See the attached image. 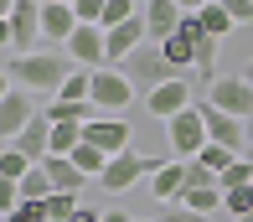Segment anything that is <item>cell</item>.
Listing matches in <instances>:
<instances>
[{
    "label": "cell",
    "instance_id": "28",
    "mask_svg": "<svg viewBox=\"0 0 253 222\" xmlns=\"http://www.w3.org/2000/svg\"><path fill=\"white\" fill-rule=\"evenodd\" d=\"M222 10L233 16V26H253V0H222Z\"/></svg>",
    "mask_w": 253,
    "mask_h": 222
},
{
    "label": "cell",
    "instance_id": "3",
    "mask_svg": "<svg viewBox=\"0 0 253 222\" xmlns=\"http://www.w3.org/2000/svg\"><path fill=\"white\" fill-rule=\"evenodd\" d=\"M37 37H42V0H16L5 10V52L31 57L37 52Z\"/></svg>",
    "mask_w": 253,
    "mask_h": 222
},
{
    "label": "cell",
    "instance_id": "2",
    "mask_svg": "<svg viewBox=\"0 0 253 222\" xmlns=\"http://www.w3.org/2000/svg\"><path fill=\"white\" fill-rule=\"evenodd\" d=\"M166 139H170V155H176V160H197L202 150L212 145V134H207V114H202V103H191L186 114L166 119Z\"/></svg>",
    "mask_w": 253,
    "mask_h": 222
},
{
    "label": "cell",
    "instance_id": "30",
    "mask_svg": "<svg viewBox=\"0 0 253 222\" xmlns=\"http://www.w3.org/2000/svg\"><path fill=\"white\" fill-rule=\"evenodd\" d=\"M176 5H181V10H186V16H202V10H207V5H212V0H176Z\"/></svg>",
    "mask_w": 253,
    "mask_h": 222
},
{
    "label": "cell",
    "instance_id": "12",
    "mask_svg": "<svg viewBox=\"0 0 253 222\" xmlns=\"http://www.w3.org/2000/svg\"><path fill=\"white\" fill-rule=\"evenodd\" d=\"M202 114H207V134H212V145H227V150H238V155L248 150V124L243 119L212 109V103H202Z\"/></svg>",
    "mask_w": 253,
    "mask_h": 222
},
{
    "label": "cell",
    "instance_id": "37",
    "mask_svg": "<svg viewBox=\"0 0 253 222\" xmlns=\"http://www.w3.org/2000/svg\"><path fill=\"white\" fill-rule=\"evenodd\" d=\"M145 5H150V0H140V10H145Z\"/></svg>",
    "mask_w": 253,
    "mask_h": 222
},
{
    "label": "cell",
    "instance_id": "24",
    "mask_svg": "<svg viewBox=\"0 0 253 222\" xmlns=\"http://www.w3.org/2000/svg\"><path fill=\"white\" fill-rule=\"evenodd\" d=\"M222 196H227V207H222L227 217H248V212H253V181L238 186V191H222Z\"/></svg>",
    "mask_w": 253,
    "mask_h": 222
},
{
    "label": "cell",
    "instance_id": "11",
    "mask_svg": "<svg viewBox=\"0 0 253 222\" xmlns=\"http://www.w3.org/2000/svg\"><path fill=\"white\" fill-rule=\"evenodd\" d=\"M191 109V83L186 78H170L166 88L145 93V114H155V119H176V114Z\"/></svg>",
    "mask_w": 253,
    "mask_h": 222
},
{
    "label": "cell",
    "instance_id": "13",
    "mask_svg": "<svg viewBox=\"0 0 253 222\" xmlns=\"http://www.w3.org/2000/svg\"><path fill=\"white\" fill-rule=\"evenodd\" d=\"M140 16H145V31H150V42H166V37H176V31H181L186 10H181L176 0H150Z\"/></svg>",
    "mask_w": 253,
    "mask_h": 222
},
{
    "label": "cell",
    "instance_id": "31",
    "mask_svg": "<svg viewBox=\"0 0 253 222\" xmlns=\"http://www.w3.org/2000/svg\"><path fill=\"white\" fill-rule=\"evenodd\" d=\"M73 222H103V217L93 212V207H78V212H73Z\"/></svg>",
    "mask_w": 253,
    "mask_h": 222
},
{
    "label": "cell",
    "instance_id": "22",
    "mask_svg": "<svg viewBox=\"0 0 253 222\" xmlns=\"http://www.w3.org/2000/svg\"><path fill=\"white\" fill-rule=\"evenodd\" d=\"M212 186H222L217 171L202 166V160H186V191H212ZM186 191H181V196H186Z\"/></svg>",
    "mask_w": 253,
    "mask_h": 222
},
{
    "label": "cell",
    "instance_id": "9",
    "mask_svg": "<svg viewBox=\"0 0 253 222\" xmlns=\"http://www.w3.org/2000/svg\"><path fill=\"white\" fill-rule=\"evenodd\" d=\"M83 139L88 145H98L103 155H124V150H129V119H124V114H98L93 124H83Z\"/></svg>",
    "mask_w": 253,
    "mask_h": 222
},
{
    "label": "cell",
    "instance_id": "14",
    "mask_svg": "<svg viewBox=\"0 0 253 222\" xmlns=\"http://www.w3.org/2000/svg\"><path fill=\"white\" fill-rule=\"evenodd\" d=\"M78 26H83V21H78V10L67 5V0H57V5H42V37H52V42H73L78 37Z\"/></svg>",
    "mask_w": 253,
    "mask_h": 222
},
{
    "label": "cell",
    "instance_id": "20",
    "mask_svg": "<svg viewBox=\"0 0 253 222\" xmlns=\"http://www.w3.org/2000/svg\"><path fill=\"white\" fill-rule=\"evenodd\" d=\"M31 166H37V160H31L21 145H5V150H0V181H21Z\"/></svg>",
    "mask_w": 253,
    "mask_h": 222
},
{
    "label": "cell",
    "instance_id": "29",
    "mask_svg": "<svg viewBox=\"0 0 253 222\" xmlns=\"http://www.w3.org/2000/svg\"><path fill=\"white\" fill-rule=\"evenodd\" d=\"M160 222H217V217H202V212H191V207H166V212H160Z\"/></svg>",
    "mask_w": 253,
    "mask_h": 222
},
{
    "label": "cell",
    "instance_id": "17",
    "mask_svg": "<svg viewBox=\"0 0 253 222\" xmlns=\"http://www.w3.org/2000/svg\"><path fill=\"white\" fill-rule=\"evenodd\" d=\"M42 166H47V176H52V186H57V191H73V196H83V186L93 181V176H83V171H78L67 155H47Z\"/></svg>",
    "mask_w": 253,
    "mask_h": 222
},
{
    "label": "cell",
    "instance_id": "18",
    "mask_svg": "<svg viewBox=\"0 0 253 222\" xmlns=\"http://www.w3.org/2000/svg\"><path fill=\"white\" fill-rule=\"evenodd\" d=\"M57 191L52 176H47V166H31L26 176H21V202H47V196Z\"/></svg>",
    "mask_w": 253,
    "mask_h": 222
},
{
    "label": "cell",
    "instance_id": "32",
    "mask_svg": "<svg viewBox=\"0 0 253 222\" xmlns=\"http://www.w3.org/2000/svg\"><path fill=\"white\" fill-rule=\"evenodd\" d=\"M103 222H134V217H124V212H103Z\"/></svg>",
    "mask_w": 253,
    "mask_h": 222
},
{
    "label": "cell",
    "instance_id": "26",
    "mask_svg": "<svg viewBox=\"0 0 253 222\" xmlns=\"http://www.w3.org/2000/svg\"><path fill=\"white\" fill-rule=\"evenodd\" d=\"M197 160H202V166H212L217 176H222V171H227V166H233V160H238V150H227V145H207V150H202Z\"/></svg>",
    "mask_w": 253,
    "mask_h": 222
},
{
    "label": "cell",
    "instance_id": "25",
    "mask_svg": "<svg viewBox=\"0 0 253 222\" xmlns=\"http://www.w3.org/2000/svg\"><path fill=\"white\" fill-rule=\"evenodd\" d=\"M217 181H222V191H238V186H248V181H253V166H248L243 155H238L233 166H227L222 176H217Z\"/></svg>",
    "mask_w": 253,
    "mask_h": 222
},
{
    "label": "cell",
    "instance_id": "27",
    "mask_svg": "<svg viewBox=\"0 0 253 222\" xmlns=\"http://www.w3.org/2000/svg\"><path fill=\"white\" fill-rule=\"evenodd\" d=\"M73 10L83 26H103V0H73Z\"/></svg>",
    "mask_w": 253,
    "mask_h": 222
},
{
    "label": "cell",
    "instance_id": "34",
    "mask_svg": "<svg viewBox=\"0 0 253 222\" xmlns=\"http://www.w3.org/2000/svg\"><path fill=\"white\" fill-rule=\"evenodd\" d=\"M248 145H253V119H248Z\"/></svg>",
    "mask_w": 253,
    "mask_h": 222
},
{
    "label": "cell",
    "instance_id": "10",
    "mask_svg": "<svg viewBox=\"0 0 253 222\" xmlns=\"http://www.w3.org/2000/svg\"><path fill=\"white\" fill-rule=\"evenodd\" d=\"M62 52L73 57V67H88V73L109 67V37H103V26H78V37L67 42Z\"/></svg>",
    "mask_w": 253,
    "mask_h": 222
},
{
    "label": "cell",
    "instance_id": "15",
    "mask_svg": "<svg viewBox=\"0 0 253 222\" xmlns=\"http://www.w3.org/2000/svg\"><path fill=\"white\" fill-rule=\"evenodd\" d=\"M181 191H186V160H166V166L150 176V196H155V202H166V207H176Z\"/></svg>",
    "mask_w": 253,
    "mask_h": 222
},
{
    "label": "cell",
    "instance_id": "21",
    "mask_svg": "<svg viewBox=\"0 0 253 222\" xmlns=\"http://www.w3.org/2000/svg\"><path fill=\"white\" fill-rule=\"evenodd\" d=\"M202 31H207V37H212V42H222V37H233V16H227V10H222V0H212V5H207L202 10Z\"/></svg>",
    "mask_w": 253,
    "mask_h": 222
},
{
    "label": "cell",
    "instance_id": "5",
    "mask_svg": "<svg viewBox=\"0 0 253 222\" xmlns=\"http://www.w3.org/2000/svg\"><path fill=\"white\" fill-rule=\"evenodd\" d=\"M207 103L233 114V119H243V124L253 119V88H248L243 73H227V78H217V83H207Z\"/></svg>",
    "mask_w": 253,
    "mask_h": 222
},
{
    "label": "cell",
    "instance_id": "19",
    "mask_svg": "<svg viewBox=\"0 0 253 222\" xmlns=\"http://www.w3.org/2000/svg\"><path fill=\"white\" fill-rule=\"evenodd\" d=\"M78 145H83V124H73V119H52V155H73Z\"/></svg>",
    "mask_w": 253,
    "mask_h": 222
},
{
    "label": "cell",
    "instance_id": "16",
    "mask_svg": "<svg viewBox=\"0 0 253 222\" xmlns=\"http://www.w3.org/2000/svg\"><path fill=\"white\" fill-rule=\"evenodd\" d=\"M16 145L26 150V155L37 160V166H42V160L52 155V119H47V114H37V119H31L26 130H21V139H16Z\"/></svg>",
    "mask_w": 253,
    "mask_h": 222
},
{
    "label": "cell",
    "instance_id": "1",
    "mask_svg": "<svg viewBox=\"0 0 253 222\" xmlns=\"http://www.w3.org/2000/svg\"><path fill=\"white\" fill-rule=\"evenodd\" d=\"M67 73H73V57L67 52H31V57L5 52V83H16L26 93H62Z\"/></svg>",
    "mask_w": 253,
    "mask_h": 222
},
{
    "label": "cell",
    "instance_id": "4",
    "mask_svg": "<svg viewBox=\"0 0 253 222\" xmlns=\"http://www.w3.org/2000/svg\"><path fill=\"white\" fill-rule=\"evenodd\" d=\"M124 73H129V78H134V83H140L145 93H155V88H166L170 78H181L176 67L166 62V52H160V42H145L140 52H134L129 62H124Z\"/></svg>",
    "mask_w": 253,
    "mask_h": 222
},
{
    "label": "cell",
    "instance_id": "7",
    "mask_svg": "<svg viewBox=\"0 0 253 222\" xmlns=\"http://www.w3.org/2000/svg\"><path fill=\"white\" fill-rule=\"evenodd\" d=\"M166 166V160H155V155H134V150H124V155H114L109 160V171H103V191H129L134 181H145V176H155V171Z\"/></svg>",
    "mask_w": 253,
    "mask_h": 222
},
{
    "label": "cell",
    "instance_id": "36",
    "mask_svg": "<svg viewBox=\"0 0 253 222\" xmlns=\"http://www.w3.org/2000/svg\"><path fill=\"white\" fill-rule=\"evenodd\" d=\"M42 5H57V0H42Z\"/></svg>",
    "mask_w": 253,
    "mask_h": 222
},
{
    "label": "cell",
    "instance_id": "33",
    "mask_svg": "<svg viewBox=\"0 0 253 222\" xmlns=\"http://www.w3.org/2000/svg\"><path fill=\"white\" fill-rule=\"evenodd\" d=\"M243 78H248V88H253V62H248V67H243Z\"/></svg>",
    "mask_w": 253,
    "mask_h": 222
},
{
    "label": "cell",
    "instance_id": "35",
    "mask_svg": "<svg viewBox=\"0 0 253 222\" xmlns=\"http://www.w3.org/2000/svg\"><path fill=\"white\" fill-rule=\"evenodd\" d=\"M233 222H253V212H248V217H233Z\"/></svg>",
    "mask_w": 253,
    "mask_h": 222
},
{
    "label": "cell",
    "instance_id": "23",
    "mask_svg": "<svg viewBox=\"0 0 253 222\" xmlns=\"http://www.w3.org/2000/svg\"><path fill=\"white\" fill-rule=\"evenodd\" d=\"M42 207H47V217H52V222H73V212H78L83 202H78L73 191H52V196H47Z\"/></svg>",
    "mask_w": 253,
    "mask_h": 222
},
{
    "label": "cell",
    "instance_id": "8",
    "mask_svg": "<svg viewBox=\"0 0 253 222\" xmlns=\"http://www.w3.org/2000/svg\"><path fill=\"white\" fill-rule=\"evenodd\" d=\"M37 119V103H31V93L26 88H16V83H5V93H0V139L5 145H16L21 130Z\"/></svg>",
    "mask_w": 253,
    "mask_h": 222
},
{
    "label": "cell",
    "instance_id": "6",
    "mask_svg": "<svg viewBox=\"0 0 253 222\" xmlns=\"http://www.w3.org/2000/svg\"><path fill=\"white\" fill-rule=\"evenodd\" d=\"M93 103L103 114H124L134 103V78L124 67H98L93 73Z\"/></svg>",
    "mask_w": 253,
    "mask_h": 222
}]
</instances>
